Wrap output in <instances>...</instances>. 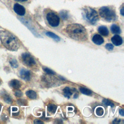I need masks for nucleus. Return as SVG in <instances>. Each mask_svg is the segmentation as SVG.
<instances>
[{
    "instance_id": "30",
    "label": "nucleus",
    "mask_w": 124,
    "mask_h": 124,
    "mask_svg": "<svg viewBox=\"0 0 124 124\" xmlns=\"http://www.w3.org/2000/svg\"><path fill=\"white\" fill-rule=\"evenodd\" d=\"M119 112H120V115H121L122 116H124V111L122 108H120L119 109Z\"/></svg>"
},
{
    "instance_id": "22",
    "label": "nucleus",
    "mask_w": 124,
    "mask_h": 124,
    "mask_svg": "<svg viewBox=\"0 0 124 124\" xmlns=\"http://www.w3.org/2000/svg\"><path fill=\"white\" fill-rule=\"evenodd\" d=\"M3 99L4 101L7 103H11L12 101L11 97L7 94H5L3 95Z\"/></svg>"
},
{
    "instance_id": "12",
    "label": "nucleus",
    "mask_w": 124,
    "mask_h": 124,
    "mask_svg": "<svg viewBox=\"0 0 124 124\" xmlns=\"http://www.w3.org/2000/svg\"><path fill=\"white\" fill-rule=\"evenodd\" d=\"M98 31L99 33L103 36H107L109 34V31L108 28L104 26H100L98 29Z\"/></svg>"
},
{
    "instance_id": "31",
    "label": "nucleus",
    "mask_w": 124,
    "mask_h": 124,
    "mask_svg": "<svg viewBox=\"0 0 124 124\" xmlns=\"http://www.w3.org/2000/svg\"><path fill=\"white\" fill-rule=\"evenodd\" d=\"M124 7H122V9L120 10V13L122 15V16H124Z\"/></svg>"
},
{
    "instance_id": "1",
    "label": "nucleus",
    "mask_w": 124,
    "mask_h": 124,
    "mask_svg": "<svg viewBox=\"0 0 124 124\" xmlns=\"http://www.w3.org/2000/svg\"><path fill=\"white\" fill-rule=\"evenodd\" d=\"M66 32L70 38L77 41H85L87 39L86 30L79 24L68 25L66 28Z\"/></svg>"
},
{
    "instance_id": "10",
    "label": "nucleus",
    "mask_w": 124,
    "mask_h": 124,
    "mask_svg": "<svg viewBox=\"0 0 124 124\" xmlns=\"http://www.w3.org/2000/svg\"><path fill=\"white\" fill-rule=\"evenodd\" d=\"M111 42L115 46H120L123 43L122 37L119 35H115L111 38Z\"/></svg>"
},
{
    "instance_id": "5",
    "label": "nucleus",
    "mask_w": 124,
    "mask_h": 124,
    "mask_svg": "<svg viewBox=\"0 0 124 124\" xmlns=\"http://www.w3.org/2000/svg\"><path fill=\"white\" fill-rule=\"evenodd\" d=\"M47 21L49 24L52 27H57L60 23V18L59 16L54 12H50L46 16Z\"/></svg>"
},
{
    "instance_id": "8",
    "label": "nucleus",
    "mask_w": 124,
    "mask_h": 124,
    "mask_svg": "<svg viewBox=\"0 0 124 124\" xmlns=\"http://www.w3.org/2000/svg\"><path fill=\"white\" fill-rule=\"evenodd\" d=\"M19 75L21 78L25 80H29L31 78V73L27 69H21L19 72Z\"/></svg>"
},
{
    "instance_id": "25",
    "label": "nucleus",
    "mask_w": 124,
    "mask_h": 124,
    "mask_svg": "<svg viewBox=\"0 0 124 124\" xmlns=\"http://www.w3.org/2000/svg\"><path fill=\"white\" fill-rule=\"evenodd\" d=\"M105 47L108 50H109V51H111V50H112L113 49V46L112 45V44H110V43H108V44H107L105 46Z\"/></svg>"
},
{
    "instance_id": "4",
    "label": "nucleus",
    "mask_w": 124,
    "mask_h": 124,
    "mask_svg": "<svg viewBox=\"0 0 124 124\" xmlns=\"http://www.w3.org/2000/svg\"><path fill=\"white\" fill-rule=\"evenodd\" d=\"M83 16L91 23L94 24L98 20L99 17L97 12L94 9L89 7H85L83 9Z\"/></svg>"
},
{
    "instance_id": "26",
    "label": "nucleus",
    "mask_w": 124,
    "mask_h": 124,
    "mask_svg": "<svg viewBox=\"0 0 124 124\" xmlns=\"http://www.w3.org/2000/svg\"><path fill=\"white\" fill-rule=\"evenodd\" d=\"M15 95H16V97H21V96L22 95V92H21L20 91L17 90L15 92Z\"/></svg>"
},
{
    "instance_id": "29",
    "label": "nucleus",
    "mask_w": 124,
    "mask_h": 124,
    "mask_svg": "<svg viewBox=\"0 0 124 124\" xmlns=\"http://www.w3.org/2000/svg\"><path fill=\"white\" fill-rule=\"evenodd\" d=\"M121 121L120 119H115L114 120V121L112 122V123L113 124H119Z\"/></svg>"
},
{
    "instance_id": "35",
    "label": "nucleus",
    "mask_w": 124,
    "mask_h": 124,
    "mask_svg": "<svg viewBox=\"0 0 124 124\" xmlns=\"http://www.w3.org/2000/svg\"><path fill=\"white\" fill-rule=\"evenodd\" d=\"M0 108H1V105H0Z\"/></svg>"
},
{
    "instance_id": "3",
    "label": "nucleus",
    "mask_w": 124,
    "mask_h": 124,
    "mask_svg": "<svg viewBox=\"0 0 124 124\" xmlns=\"http://www.w3.org/2000/svg\"><path fill=\"white\" fill-rule=\"evenodd\" d=\"M99 14L101 17L107 21H114L116 19V15L114 10L108 6H103L99 9Z\"/></svg>"
},
{
    "instance_id": "32",
    "label": "nucleus",
    "mask_w": 124,
    "mask_h": 124,
    "mask_svg": "<svg viewBox=\"0 0 124 124\" xmlns=\"http://www.w3.org/2000/svg\"><path fill=\"white\" fill-rule=\"evenodd\" d=\"M16 1H20V2H23V1H26L28 0H15Z\"/></svg>"
},
{
    "instance_id": "7",
    "label": "nucleus",
    "mask_w": 124,
    "mask_h": 124,
    "mask_svg": "<svg viewBox=\"0 0 124 124\" xmlns=\"http://www.w3.org/2000/svg\"><path fill=\"white\" fill-rule=\"evenodd\" d=\"M14 10L17 15L22 16L25 14V9L21 5L18 3H15L14 6Z\"/></svg>"
},
{
    "instance_id": "21",
    "label": "nucleus",
    "mask_w": 124,
    "mask_h": 124,
    "mask_svg": "<svg viewBox=\"0 0 124 124\" xmlns=\"http://www.w3.org/2000/svg\"><path fill=\"white\" fill-rule=\"evenodd\" d=\"M10 64L13 68H16L18 67V63L17 61L15 59H12L10 61Z\"/></svg>"
},
{
    "instance_id": "6",
    "label": "nucleus",
    "mask_w": 124,
    "mask_h": 124,
    "mask_svg": "<svg viewBox=\"0 0 124 124\" xmlns=\"http://www.w3.org/2000/svg\"><path fill=\"white\" fill-rule=\"evenodd\" d=\"M21 58L23 62L28 66L32 67L36 64L35 61L33 58L29 53H23L21 56Z\"/></svg>"
},
{
    "instance_id": "28",
    "label": "nucleus",
    "mask_w": 124,
    "mask_h": 124,
    "mask_svg": "<svg viewBox=\"0 0 124 124\" xmlns=\"http://www.w3.org/2000/svg\"><path fill=\"white\" fill-rule=\"evenodd\" d=\"M34 124H43V122L42 121H41V120L36 119L34 121Z\"/></svg>"
},
{
    "instance_id": "24",
    "label": "nucleus",
    "mask_w": 124,
    "mask_h": 124,
    "mask_svg": "<svg viewBox=\"0 0 124 124\" xmlns=\"http://www.w3.org/2000/svg\"><path fill=\"white\" fill-rule=\"evenodd\" d=\"M60 15H61L62 18L63 20L66 19L67 18L68 15H67V12L66 11H62L60 13Z\"/></svg>"
},
{
    "instance_id": "13",
    "label": "nucleus",
    "mask_w": 124,
    "mask_h": 124,
    "mask_svg": "<svg viewBox=\"0 0 124 124\" xmlns=\"http://www.w3.org/2000/svg\"><path fill=\"white\" fill-rule=\"evenodd\" d=\"M63 92L64 96L66 97H67L68 98H69L71 95L73 94V91L70 88L68 87H66L63 89Z\"/></svg>"
},
{
    "instance_id": "2",
    "label": "nucleus",
    "mask_w": 124,
    "mask_h": 124,
    "mask_svg": "<svg viewBox=\"0 0 124 124\" xmlns=\"http://www.w3.org/2000/svg\"><path fill=\"white\" fill-rule=\"evenodd\" d=\"M0 40L2 45L9 50L16 51L19 47L17 38L7 31H0Z\"/></svg>"
},
{
    "instance_id": "17",
    "label": "nucleus",
    "mask_w": 124,
    "mask_h": 124,
    "mask_svg": "<svg viewBox=\"0 0 124 124\" xmlns=\"http://www.w3.org/2000/svg\"><path fill=\"white\" fill-rule=\"evenodd\" d=\"M57 108V107L55 105L50 104H49L47 106V110L49 112L53 114V113H55V112H56Z\"/></svg>"
},
{
    "instance_id": "19",
    "label": "nucleus",
    "mask_w": 124,
    "mask_h": 124,
    "mask_svg": "<svg viewBox=\"0 0 124 124\" xmlns=\"http://www.w3.org/2000/svg\"><path fill=\"white\" fill-rule=\"evenodd\" d=\"M104 113V110L103 108L98 107L95 109V114L98 116H102Z\"/></svg>"
},
{
    "instance_id": "15",
    "label": "nucleus",
    "mask_w": 124,
    "mask_h": 124,
    "mask_svg": "<svg viewBox=\"0 0 124 124\" xmlns=\"http://www.w3.org/2000/svg\"><path fill=\"white\" fill-rule=\"evenodd\" d=\"M26 95L30 99H35L36 98L37 94L36 93L32 90H29L26 93Z\"/></svg>"
},
{
    "instance_id": "18",
    "label": "nucleus",
    "mask_w": 124,
    "mask_h": 124,
    "mask_svg": "<svg viewBox=\"0 0 124 124\" xmlns=\"http://www.w3.org/2000/svg\"><path fill=\"white\" fill-rule=\"evenodd\" d=\"M79 90L81 93H82L84 94L87 95H90L92 94V92L89 89L83 88V87H81L79 88Z\"/></svg>"
},
{
    "instance_id": "34",
    "label": "nucleus",
    "mask_w": 124,
    "mask_h": 124,
    "mask_svg": "<svg viewBox=\"0 0 124 124\" xmlns=\"http://www.w3.org/2000/svg\"><path fill=\"white\" fill-rule=\"evenodd\" d=\"M1 84V80H0V85Z\"/></svg>"
},
{
    "instance_id": "9",
    "label": "nucleus",
    "mask_w": 124,
    "mask_h": 124,
    "mask_svg": "<svg viewBox=\"0 0 124 124\" xmlns=\"http://www.w3.org/2000/svg\"><path fill=\"white\" fill-rule=\"evenodd\" d=\"M93 42L96 45H100L104 43V39L103 37L99 34H94L92 38Z\"/></svg>"
},
{
    "instance_id": "11",
    "label": "nucleus",
    "mask_w": 124,
    "mask_h": 124,
    "mask_svg": "<svg viewBox=\"0 0 124 124\" xmlns=\"http://www.w3.org/2000/svg\"><path fill=\"white\" fill-rule=\"evenodd\" d=\"M9 85L15 89H18L21 86V82L17 79H13L9 82Z\"/></svg>"
},
{
    "instance_id": "16",
    "label": "nucleus",
    "mask_w": 124,
    "mask_h": 124,
    "mask_svg": "<svg viewBox=\"0 0 124 124\" xmlns=\"http://www.w3.org/2000/svg\"><path fill=\"white\" fill-rule=\"evenodd\" d=\"M46 34L47 36L53 38L54 40H55L56 41H59L60 40V38L58 35H57L56 34H55L52 32L47 31V32H46Z\"/></svg>"
},
{
    "instance_id": "27",
    "label": "nucleus",
    "mask_w": 124,
    "mask_h": 124,
    "mask_svg": "<svg viewBox=\"0 0 124 124\" xmlns=\"http://www.w3.org/2000/svg\"><path fill=\"white\" fill-rule=\"evenodd\" d=\"M18 102L20 105H25L26 104V101L24 100H19L18 101Z\"/></svg>"
},
{
    "instance_id": "20",
    "label": "nucleus",
    "mask_w": 124,
    "mask_h": 124,
    "mask_svg": "<svg viewBox=\"0 0 124 124\" xmlns=\"http://www.w3.org/2000/svg\"><path fill=\"white\" fill-rule=\"evenodd\" d=\"M102 103L106 106H110L111 107H113L114 105V104L111 101H110V100H109L107 99H105L103 100Z\"/></svg>"
},
{
    "instance_id": "33",
    "label": "nucleus",
    "mask_w": 124,
    "mask_h": 124,
    "mask_svg": "<svg viewBox=\"0 0 124 124\" xmlns=\"http://www.w3.org/2000/svg\"><path fill=\"white\" fill-rule=\"evenodd\" d=\"M78 95L77 94H75L74 97V98H77V97H78Z\"/></svg>"
},
{
    "instance_id": "14",
    "label": "nucleus",
    "mask_w": 124,
    "mask_h": 124,
    "mask_svg": "<svg viewBox=\"0 0 124 124\" xmlns=\"http://www.w3.org/2000/svg\"><path fill=\"white\" fill-rule=\"evenodd\" d=\"M110 30H111V32L115 34H119L121 32V31L120 27L118 26H117V25L114 24H113L111 25Z\"/></svg>"
},
{
    "instance_id": "23",
    "label": "nucleus",
    "mask_w": 124,
    "mask_h": 124,
    "mask_svg": "<svg viewBox=\"0 0 124 124\" xmlns=\"http://www.w3.org/2000/svg\"><path fill=\"white\" fill-rule=\"evenodd\" d=\"M43 70L46 74L49 75H54L55 73L53 71L46 67H43Z\"/></svg>"
}]
</instances>
